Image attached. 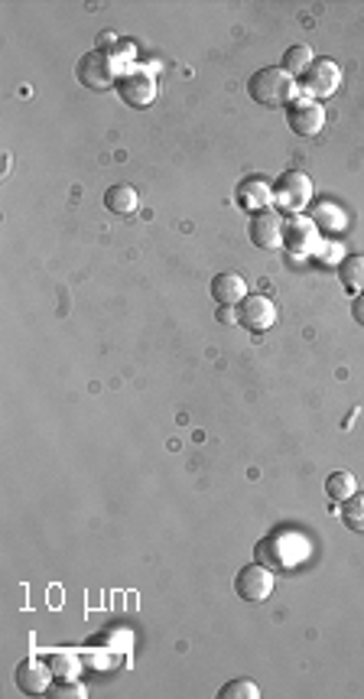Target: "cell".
Masks as SVG:
<instances>
[{
	"mask_svg": "<svg viewBox=\"0 0 364 699\" xmlns=\"http://www.w3.org/2000/svg\"><path fill=\"white\" fill-rule=\"evenodd\" d=\"M312 556V543L299 530H273L264 540L254 543V560L264 563L273 573H293Z\"/></svg>",
	"mask_w": 364,
	"mask_h": 699,
	"instance_id": "6da1fadb",
	"label": "cell"
},
{
	"mask_svg": "<svg viewBox=\"0 0 364 699\" xmlns=\"http://www.w3.org/2000/svg\"><path fill=\"white\" fill-rule=\"evenodd\" d=\"M247 95H251V101H257L260 108H286L290 101L299 98V88L290 72H283L280 66H267V69H257L251 79H247Z\"/></svg>",
	"mask_w": 364,
	"mask_h": 699,
	"instance_id": "7a4b0ae2",
	"label": "cell"
},
{
	"mask_svg": "<svg viewBox=\"0 0 364 699\" xmlns=\"http://www.w3.org/2000/svg\"><path fill=\"white\" fill-rule=\"evenodd\" d=\"M124 75L121 62L111 56V49H91L75 66V79L82 82L88 92H104V88L117 85V79Z\"/></svg>",
	"mask_w": 364,
	"mask_h": 699,
	"instance_id": "3957f363",
	"label": "cell"
},
{
	"mask_svg": "<svg viewBox=\"0 0 364 699\" xmlns=\"http://www.w3.org/2000/svg\"><path fill=\"white\" fill-rule=\"evenodd\" d=\"M312 199H316V186L303 170H286L277 183H273V205L283 215H303L309 209Z\"/></svg>",
	"mask_w": 364,
	"mask_h": 699,
	"instance_id": "277c9868",
	"label": "cell"
},
{
	"mask_svg": "<svg viewBox=\"0 0 364 699\" xmlns=\"http://www.w3.org/2000/svg\"><path fill=\"white\" fill-rule=\"evenodd\" d=\"M296 88L303 98H312V101H325L332 98L338 88H342V66H338L335 59H325L319 56L312 66L299 75L296 79Z\"/></svg>",
	"mask_w": 364,
	"mask_h": 699,
	"instance_id": "5b68a950",
	"label": "cell"
},
{
	"mask_svg": "<svg viewBox=\"0 0 364 699\" xmlns=\"http://www.w3.org/2000/svg\"><path fill=\"white\" fill-rule=\"evenodd\" d=\"M283 248L296 257H316L322 251V228L309 215L283 218Z\"/></svg>",
	"mask_w": 364,
	"mask_h": 699,
	"instance_id": "8992f818",
	"label": "cell"
},
{
	"mask_svg": "<svg viewBox=\"0 0 364 699\" xmlns=\"http://www.w3.org/2000/svg\"><path fill=\"white\" fill-rule=\"evenodd\" d=\"M117 95H121V101L130 108H150L153 98H156L153 69H143L134 62V66H130L121 79H117Z\"/></svg>",
	"mask_w": 364,
	"mask_h": 699,
	"instance_id": "52a82bcc",
	"label": "cell"
},
{
	"mask_svg": "<svg viewBox=\"0 0 364 699\" xmlns=\"http://www.w3.org/2000/svg\"><path fill=\"white\" fill-rule=\"evenodd\" d=\"M286 124L296 137H319L322 127H325V108L322 101H312V98H296L286 105Z\"/></svg>",
	"mask_w": 364,
	"mask_h": 699,
	"instance_id": "ba28073f",
	"label": "cell"
},
{
	"mask_svg": "<svg viewBox=\"0 0 364 699\" xmlns=\"http://www.w3.org/2000/svg\"><path fill=\"white\" fill-rule=\"evenodd\" d=\"M273 586H277V579H273V569H267L264 563L244 566L238 569V576H234V592H238L244 602H267L273 595Z\"/></svg>",
	"mask_w": 364,
	"mask_h": 699,
	"instance_id": "9c48e42d",
	"label": "cell"
},
{
	"mask_svg": "<svg viewBox=\"0 0 364 699\" xmlns=\"http://www.w3.org/2000/svg\"><path fill=\"white\" fill-rule=\"evenodd\" d=\"M238 326L247 329V332H254V335L277 326V306H273L270 296H264V293L251 296V293H247L244 300L238 303Z\"/></svg>",
	"mask_w": 364,
	"mask_h": 699,
	"instance_id": "30bf717a",
	"label": "cell"
},
{
	"mask_svg": "<svg viewBox=\"0 0 364 699\" xmlns=\"http://www.w3.org/2000/svg\"><path fill=\"white\" fill-rule=\"evenodd\" d=\"M247 238H251V244L260 251L283 248V218H280V212L267 209V212L251 215V222H247Z\"/></svg>",
	"mask_w": 364,
	"mask_h": 699,
	"instance_id": "8fae6325",
	"label": "cell"
},
{
	"mask_svg": "<svg viewBox=\"0 0 364 699\" xmlns=\"http://www.w3.org/2000/svg\"><path fill=\"white\" fill-rule=\"evenodd\" d=\"M234 202L241 205L244 212H251V215H257V212H267L270 205H273V183L270 179H264V176H244L241 183H238V189H234Z\"/></svg>",
	"mask_w": 364,
	"mask_h": 699,
	"instance_id": "7c38bea8",
	"label": "cell"
},
{
	"mask_svg": "<svg viewBox=\"0 0 364 699\" xmlns=\"http://www.w3.org/2000/svg\"><path fill=\"white\" fill-rule=\"evenodd\" d=\"M13 683L23 696H43L52 686V667H46L39 657H26L13 670Z\"/></svg>",
	"mask_w": 364,
	"mask_h": 699,
	"instance_id": "4fadbf2b",
	"label": "cell"
},
{
	"mask_svg": "<svg viewBox=\"0 0 364 699\" xmlns=\"http://www.w3.org/2000/svg\"><path fill=\"white\" fill-rule=\"evenodd\" d=\"M208 293H212V300L218 306H238L247 296V280L241 274H231V270H225V274L212 277V287H208Z\"/></svg>",
	"mask_w": 364,
	"mask_h": 699,
	"instance_id": "5bb4252c",
	"label": "cell"
},
{
	"mask_svg": "<svg viewBox=\"0 0 364 699\" xmlns=\"http://www.w3.org/2000/svg\"><path fill=\"white\" fill-rule=\"evenodd\" d=\"M140 205V196L134 186H111L104 192V209L114 215H134Z\"/></svg>",
	"mask_w": 364,
	"mask_h": 699,
	"instance_id": "9a60e30c",
	"label": "cell"
},
{
	"mask_svg": "<svg viewBox=\"0 0 364 699\" xmlns=\"http://www.w3.org/2000/svg\"><path fill=\"white\" fill-rule=\"evenodd\" d=\"M338 277H342V287L348 293H364V254H348L338 264Z\"/></svg>",
	"mask_w": 364,
	"mask_h": 699,
	"instance_id": "2e32d148",
	"label": "cell"
},
{
	"mask_svg": "<svg viewBox=\"0 0 364 699\" xmlns=\"http://www.w3.org/2000/svg\"><path fill=\"white\" fill-rule=\"evenodd\" d=\"M358 491V478L351 475V472H332L329 478H325V495H329L335 504H342V501H348L351 495H355Z\"/></svg>",
	"mask_w": 364,
	"mask_h": 699,
	"instance_id": "e0dca14e",
	"label": "cell"
},
{
	"mask_svg": "<svg viewBox=\"0 0 364 699\" xmlns=\"http://www.w3.org/2000/svg\"><path fill=\"white\" fill-rule=\"evenodd\" d=\"M312 62H316V56H312V49L306 46V43H296V46H290L283 53V62H280V69L283 72H290L293 79H299V75H303Z\"/></svg>",
	"mask_w": 364,
	"mask_h": 699,
	"instance_id": "ac0fdd59",
	"label": "cell"
},
{
	"mask_svg": "<svg viewBox=\"0 0 364 699\" xmlns=\"http://www.w3.org/2000/svg\"><path fill=\"white\" fill-rule=\"evenodd\" d=\"M342 524L351 534H364V491H355L348 501H342Z\"/></svg>",
	"mask_w": 364,
	"mask_h": 699,
	"instance_id": "d6986e66",
	"label": "cell"
},
{
	"mask_svg": "<svg viewBox=\"0 0 364 699\" xmlns=\"http://www.w3.org/2000/svg\"><path fill=\"white\" fill-rule=\"evenodd\" d=\"M218 699H260V686L254 680H247V677L231 680L218 690Z\"/></svg>",
	"mask_w": 364,
	"mask_h": 699,
	"instance_id": "ffe728a7",
	"label": "cell"
},
{
	"mask_svg": "<svg viewBox=\"0 0 364 699\" xmlns=\"http://www.w3.org/2000/svg\"><path fill=\"white\" fill-rule=\"evenodd\" d=\"M46 696H52V699H85L88 690L75 680H56V686H49Z\"/></svg>",
	"mask_w": 364,
	"mask_h": 699,
	"instance_id": "44dd1931",
	"label": "cell"
},
{
	"mask_svg": "<svg viewBox=\"0 0 364 699\" xmlns=\"http://www.w3.org/2000/svg\"><path fill=\"white\" fill-rule=\"evenodd\" d=\"M319 215H322V218H316V225L322 222V225H329V228H345V212H338V215H335V209H332L329 202H322V205H319Z\"/></svg>",
	"mask_w": 364,
	"mask_h": 699,
	"instance_id": "7402d4cb",
	"label": "cell"
},
{
	"mask_svg": "<svg viewBox=\"0 0 364 699\" xmlns=\"http://www.w3.org/2000/svg\"><path fill=\"white\" fill-rule=\"evenodd\" d=\"M335 257H345V251L332 241V244H322V251L316 254V261L319 264H335Z\"/></svg>",
	"mask_w": 364,
	"mask_h": 699,
	"instance_id": "603a6c76",
	"label": "cell"
},
{
	"mask_svg": "<svg viewBox=\"0 0 364 699\" xmlns=\"http://www.w3.org/2000/svg\"><path fill=\"white\" fill-rule=\"evenodd\" d=\"M215 319L221 322V326H238V306H218Z\"/></svg>",
	"mask_w": 364,
	"mask_h": 699,
	"instance_id": "cb8c5ba5",
	"label": "cell"
},
{
	"mask_svg": "<svg viewBox=\"0 0 364 699\" xmlns=\"http://www.w3.org/2000/svg\"><path fill=\"white\" fill-rule=\"evenodd\" d=\"M351 319H355L358 326H364V293H358L355 300H351Z\"/></svg>",
	"mask_w": 364,
	"mask_h": 699,
	"instance_id": "d4e9b609",
	"label": "cell"
}]
</instances>
